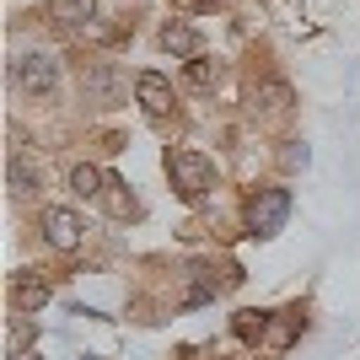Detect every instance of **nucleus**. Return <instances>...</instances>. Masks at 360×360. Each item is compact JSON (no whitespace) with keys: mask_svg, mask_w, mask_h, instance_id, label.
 <instances>
[{"mask_svg":"<svg viewBox=\"0 0 360 360\" xmlns=\"http://www.w3.org/2000/svg\"><path fill=\"white\" fill-rule=\"evenodd\" d=\"M183 81H188L194 91H215V86H221V65H215V60H188V65H183Z\"/></svg>","mask_w":360,"mask_h":360,"instance_id":"9","label":"nucleus"},{"mask_svg":"<svg viewBox=\"0 0 360 360\" xmlns=\"http://www.w3.org/2000/svg\"><path fill=\"white\" fill-rule=\"evenodd\" d=\"M49 16H54L60 27H81L91 16V0H49Z\"/></svg>","mask_w":360,"mask_h":360,"instance_id":"10","label":"nucleus"},{"mask_svg":"<svg viewBox=\"0 0 360 360\" xmlns=\"http://www.w3.org/2000/svg\"><path fill=\"white\" fill-rule=\"evenodd\" d=\"M54 296V285H49L44 274H11V301H16V312H38V307H44V301Z\"/></svg>","mask_w":360,"mask_h":360,"instance_id":"6","label":"nucleus"},{"mask_svg":"<svg viewBox=\"0 0 360 360\" xmlns=\"http://www.w3.org/2000/svg\"><path fill=\"white\" fill-rule=\"evenodd\" d=\"M16 86L32 91V97H44V91H54V81H60V60L54 54H44V49H32V54H22V60L11 65Z\"/></svg>","mask_w":360,"mask_h":360,"instance_id":"3","label":"nucleus"},{"mask_svg":"<svg viewBox=\"0 0 360 360\" xmlns=\"http://www.w3.org/2000/svg\"><path fill=\"white\" fill-rule=\"evenodd\" d=\"M38 226H44V242H49V248H60V253H70L75 242H81V231H86V226H81V215H75V210H60V205H49Z\"/></svg>","mask_w":360,"mask_h":360,"instance_id":"4","label":"nucleus"},{"mask_svg":"<svg viewBox=\"0 0 360 360\" xmlns=\"http://www.w3.org/2000/svg\"><path fill=\"white\" fill-rule=\"evenodd\" d=\"M178 16H199V11H215V0H172Z\"/></svg>","mask_w":360,"mask_h":360,"instance_id":"15","label":"nucleus"},{"mask_svg":"<svg viewBox=\"0 0 360 360\" xmlns=\"http://www.w3.org/2000/svg\"><path fill=\"white\" fill-rule=\"evenodd\" d=\"M135 91H140V103H146V113L150 119H162L167 108H172V86H167V75H156V70H146L135 81Z\"/></svg>","mask_w":360,"mask_h":360,"instance_id":"7","label":"nucleus"},{"mask_svg":"<svg viewBox=\"0 0 360 360\" xmlns=\"http://www.w3.org/2000/svg\"><path fill=\"white\" fill-rule=\"evenodd\" d=\"M32 339H38V328H32L27 317H16V323H11V360H22V355H27V345H32Z\"/></svg>","mask_w":360,"mask_h":360,"instance_id":"14","label":"nucleus"},{"mask_svg":"<svg viewBox=\"0 0 360 360\" xmlns=\"http://www.w3.org/2000/svg\"><path fill=\"white\" fill-rule=\"evenodd\" d=\"M22 360H27V355H22Z\"/></svg>","mask_w":360,"mask_h":360,"instance_id":"16","label":"nucleus"},{"mask_svg":"<svg viewBox=\"0 0 360 360\" xmlns=\"http://www.w3.org/2000/svg\"><path fill=\"white\" fill-rule=\"evenodd\" d=\"M81 91L97 97V103H113V97L124 91V81H119V70H113L108 60H91V65H81Z\"/></svg>","mask_w":360,"mask_h":360,"instance_id":"5","label":"nucleus"},{"mask_svg":"<svg viewBox=\"0 0 360 360\" xmlns=\"http://www.w3.org/2000/svg\"><path fill=\"white\" fill-rule=\"evenodd\" d=\"M167 178H172V188L194 205V199H205L215 188V162L199 156V150H167Z\"/></svg>","mask_w":360,"mask_h":360,"instance_id":"1","label":"nucleus"},{"mask_svg":"<svg viewBox=\"0 0 360 360\" xmlns=\"http://www.w3.org/2000/svg\"><path fill=\"white\" fill-rule=\"evenodd\" d=\"M269 317H274V312H237V323H231V328H237V339H248V345H253V339H264V333H269Z\"/></svg>","mask_w":360,"mask_h":360,"instance_id":"12","label":"nucleus"},{"mask_svg":"<svg viewBox=\"0 0 360 360\" xmlns=\"http://www.w3.org/2000/svg\"><path fill=\"white\" fill-rule=\"evenodd\" d=\"M290 221V188H258L248 199V231L253 237H274Z\"/></svg>","mask_w":360,"mask_h":360,"instance_id":"2","label":"nucleus"},{"mask_svg":"<svg viewBox=\"0 0 360 360\" xmlns=\"http://www.w3.org/2000/svg\"><path fill=\"white\" fill-rule=\"evenodd\" d=\"M11 188L16 194H32V188H38V172H32V162L22 156V150L11 156Z\"/></svg>","mask_w":360,"mask_h":360,"instance_id":"13","label":"nucleus"},{"mask_svg":"<svg viewBox=\"0 0 360 360\" xmlns=\"http://www.w3.org/2000/svg\"><path fill=\"white\" fill-rule=\"evenodd\" d=\"M162 49L167 54H183V60H199V32L188 22H167L162 27Z\"/></svg>","mask_w":360,"mask_h":360,"instance_id":"8","label":"nucleus"},{"mask_svg":"<svg viewBox=\"0 0 360 360\" xmlns=\"http://www.w3.org/2000/svg\"><path fill=\"white\" fill-rule=\"evenodd\" d=\"M70 188H75L81 199H91V194H103V188H108V178L97 172V167H86V162H81V167L70 172Z\"/></svg>","mask_w":360,"mask_h":360,"instance_id":"11","label":"nucleus"}]
</instances>
